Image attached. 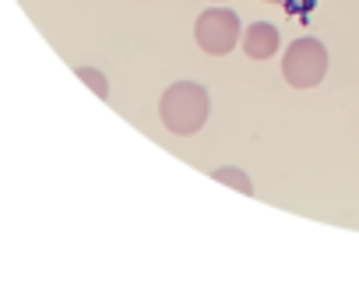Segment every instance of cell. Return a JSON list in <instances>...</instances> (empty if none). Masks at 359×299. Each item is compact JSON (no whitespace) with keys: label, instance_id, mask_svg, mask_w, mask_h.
Masks as SVG:
<instances>
[{"label":"cell","instance_id":"277c9868","mask_svg":"<svg viewBox=\"0 0 359 299\" xmlns=\"http://www.w3.org/2000/svg\"><path fill=\"white\" fill-rule=\"evenodd\" d=\"M278 46H282V32L275 29V25H268V21H254L250 29L243 32V49H247L250 60H268V57H275Z\"/></svg>","mask_w":359,"mask_h":299},{"label":"cell","instance_id":"8992f818","mask_svg":"<svg viewBox=\"0 0 359 299\" xmlns=\"http://www.w3.org/2000/svg\"><path fill=\"white\" fill-rule=\"evenodd\" d=\"M78 78H81V81H88L99 99H109V85H106V78H103L99 70H92V67H78Z\"/></svg>","mask_w":359,"mask_h":299},{"label":"cell","instance_id":"5b68a950","mask_svg":"<svg viewBox=\"0 0 359 299\" xmlns=\"http://www.w3.org/2000/svg\"><path fill=\"white\" fill-rule=\"evenodd\" d=\"M219 183H229V187H236V190H243V194H254V183H250V177L243 169H232V166H222V169H215L211 172Z\"/></svg>","mask_w":359,"mask_h":299},{"label":"cell","instance_id":"6da1fadb","mask_svg":"<svg viewBox=\"0 0 359 299\" xmlns=\"http://www.w3.org/2000/svg\"><path fill=\"white\" fill-rule=\"evenodd\" d=\"M159 116L165 131L173 134H198L208 120V92L194 81H176L162 92L159 99Z\"/></svg>","mask_w":359,"mask_h":299},{"label":"cell","instance_id":"3957f363","mask_svg":"<svg viewBox=\"0 0 359 299\" xmlns=\"http://www.w3.org/2000/svg\"><path fill=\"white\" fill-rule=\"evenodd\" d=\"M194 36H198V46L204 49V53L226 57L229 49L236 46V39H239V18H236L232 11L211 8V11H204V14L198 18Z\"/></svg>","mask_w":359,"mask_h":299},{"label":"cell","instance_id":"52a82bcc","mask_svg":"<svg viewBox=\"0 0 359 299\" xmlns=\"http://www.w3.org/2000/svg\"><path fill=\"white\" fill-rule=\"evenodd\" d=\"M275 4H282V0H275Z\"/></svg>","mask_w":359,"mask_h":299},{"label":"cell","instance_id":"7a4b0ae2","mask_svg":"<svg viewBox=\"0 0 359 299\" xmlns=\"http://www.w3.org/2000/svg\"><path fill=\"white\" fill-rule=\"evenodd\" d=\"M282 74L293 88H314L324 81L328 74V49L321 39L314 36H303V39H293V46L285 49L282 57Z\"/></svg>","mask_w":359,"mask_h":299}]
</instances>
